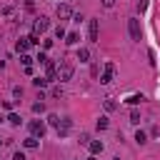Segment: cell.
I'll return each mask as SVG.
<instances>
[{
	"label": "cell",
	"mask_w": 160,
	"mask_h": 160,
	"mask_svg": "<svg viewBox=\"0 0 160 160\" xmlns=\"http://www.w3.org/2000/svg\"><path fill=\"white\" fill-rule=\"evenodd\" d=\"M55 12H58V18H60V20H68V18H72V10H70V5H65V2H62V5H58V10H55Z\"/></svg>",
	"instance_id": "6"
},
{
	"label": "cell",
	"mask_w": 160,
	"mask_h": 160,
	"mask_svg": "<svg viewBox=\"0 0 160 160\" xmlns=\"http://www.w3.org/2000/svg\"><path fill=\"white\" fill-rule=\"evenodd\" d=\"M42 110H45L42 102H35V105H32V112H42Z\"/></svg>",
	"instance_id": "24"
},
{
	"label": "cell",
	"mask_w": 160,
	"mask_h": 160,
	"mask_svg": "<svg viewBox=\"0 0 160 160\" xmlns=\"http://www.w3.org/2000/svg\"><path fill=\"white\" fill-rule=\"evenodd\" d=\"M88 148H90V155H98V152H102V148H105V145H102L100 140H90V142H88Z\"/></svg>",
	"instance_id": "8"
},
{
	"label": "cell",
	"mask_w": 160,
	"mask_h": 160,
	"mask_svg": "<svg viewBox=\"0 0 160 160\" xmlns=\"http://www.w3.org/2000/svg\"><path fill=\"white\" fill-rule=\"evenodd\" d=\"M22 65H25V68H32V58H28V55H22Z\"/></svg>",
	"instance_id": "22"
},
{
	"label": "cell",
	"mask_w": 160,
	"mask_h": 160,
	"mask_svg": "<svg viewBox=\"0 0 160 160\" xmlns=\"http://www.w3.org/2000/svg\"><path fill=\"white\" fill-rule=\"evenodd\" d=\"M78 60H80V62H88V60H90V52H88L85 48H80V50H78Z\"/></svg>",
	"instance_id": "11"
},
{
	"label": "cell",
	"mask_w": 160,
	"mask_h": 160,
	"mask_svg": "<svg viewBox=\"0 0 160 160\" xmlns=\"http://www.w3.org/2000/svg\"><path fill=\"white\" fill-rule=\"evenodd\" d=\"M112 75H115V65H112V62H105V72L100 75V82H102V85L112 82Z\"/></svg>",
	"instance_id": "4"
},
{
	"label": "cell",
	"mask_w": 160,
	"mask_h": 160,
	"mask_svg": "<svg viewBox=\"0 0 160 160\" xmlns=\"http://www.w3.org/2000/svg\"><path fill=\"white\" fill-rule=\"evenodd\" d=\"M105 128H108V118H100L98 120V130H105Z\"/></svg>",
	"instance_id": "21"
},
{
	"label": "cell",
	"mask_w": 160,
	"mask_h": 160,
	"mask_svg": "<svg viewBox=\"0 0 160 160\" xmlns=\"http://www.w3.org/2000/svg\"><path fill=\"white\" fill-rule=\"evenodd\" d=\"M80 142H82V145H88V142H90V135H88V132H82V135H80Z\"/></svg>",
	"instance_id": "25"
},
{
	"label": "cell",
	"mask_w": 160,
	"mask_h": 160,
	"mask_svg": "<svg viewBox=\"0 0 160 160\" xmlns=\"http://www.w3.org/2000/svg\"><path fill=\"white\" fill-rule=\"evenodd\" d=\"M35 60H38V62H40V65H45V62H48V55H45V52H40V55H38V58H35Z\"/></svg>",
	"instance_id": "23"
},
{
	"label": "cell",
	"mask_w": 160,
	"mask_h": 160,
	"mask_svg": "<svg viewBox=\"0 0 160 160\" xmlns=\"http://www.w3.org/2000/svg\"><path fill=\"white\" fill-rule=\"evenodd\" d=\"M88 160H98V158H95V155H90V158H88Z\"/></svg>",
	"instance_id": "30"
},
{
	"label": "cell",
	"mask_w": 160,
	"mask_h": 160,
	"mask_svg": "<svg viewBox=\"0 0 160 160\" xmlns=\"http://www.w3.org/2000/svg\"><path fill=\"white\" fill-rule=\"evenodd\" d=\"M130 122H135V125L140 122V112H138V110H132V112H130Z\"/></svg>",
	"instance_id": "18"
},
{
	"label": "cell",
	"mask_w": 160,
	"mask_h": 160,
	"mask_svg": "<svg viewBox=\"0 0 160 160\" xmlns=\"http://www.w3.org/2000/svg\"><path fill=\"white\" fill-rule=\"evenodd\" d=\"M98 30H100V22H98V20H90V25H88V35H90L92 42L98 40Z\"/></svg>",
	"instance_id": "7"
},
{
	"label": "cell",
	"mask_w": 160,
	"mask_h": 160,
	"mask_svg": "<svg viewBox=\"0 0 160 160\" xmlns=\"http://www.w3.org/2000/svg\"><path fill=\"white\" fill-rule=\"evenodd\" d=\"M48 120H50V125H52V128H58V125H60V118H58V115H50Z\"/></svg>",
	"instance_id": "20"
},
{
	"label": "cell",
	"mask_w": 160,
	"mask_h": 160,
	"mask_svg": "<svg viewBox=\"0 0 160 160\" xmlns=\"http://www.w3.org/2000/svg\"><path fill=\"white\" fill-rule=\"evenodd\" d=\"M102 5H105V8H112V5H115V0H102Z\"/></svg>",
	"instance_id": "28"
},
{
	"label": "cell",
	"mask_w": 160,
	"mask_h": 160,
	"mask_svg": "<svg viewBox=\"0 0 160 160\" xmlns=\"http://www.w3.org/2000/svg\"><path fill=\"white\" fill-rule=\"evenodd\" d=\"M55 38H58V40H60V38H65V28H62V25H58V30H55Z\"/></svg>",
	"instance_id": "19"
},
{
	"label": "cell",
	"mask_w": 160,
	"mask_h": 160,
	"mask_svg": "<svg viewBox=\"0 0 160 160\" xmlns=\"http://www.w3.org/2000/svg\"><path fill=\"white\" fill-rule=\"evenodd\" d=\"M32 82H35V88H45V85H48L50 80H45V78H35Z\"/></svg>",
	"instance_id": "17"
},
{
	"label": "cell",
	"mask_w": 160,
	"mask_h": 160,
	"mask_svg": "<svg viewBox=\"0 0 160 160\" xmlns=\"http://www.w3.org/2000/svg\"><path fill=\"white\" fill-rule=\"evenodd\" d=\"M30 45H32V42H30V38H20V40H18V45H15V48H18V52H22V55H25V50H28V48H30Z\"/></svg>",
	"instance_id": "9"
},
{
	"label": "cell",
	"mask_w": 160,
	"mask_h": 160,
	"mask_svg": "<svg viewBox=\"0 0 160 160\" xmlns=\"http://www.w3.org/2000/svg\"><path fill=\"white\" fill-rule=\"evenodd\" d=\"M30 132H32V138H38V135L42 138V135H45V122H42V120H32V122H30Z\"/></svg>",
	"instance_id": "5"
},
{
	"label": "cell",
	"mask_w": 160,
	"mask_h": 160,
	"mask_svg": "<svg viewBox=\"0 0 160 160\" xmlns=\"http://www.w3.org/2000/svg\"><path fill=\"white\" fill-rule=\"evenodd\" d=\"M65 38H68V40H65L68 45H75V42L80 40V35H78V32H70V35H65Z\"/></svg>",
	"instance_id": "13"
},
{
	"label": "cell",
	"mask_w": 160,
	"mask_h": 160,
	"mask_svg": "<svg viewBox=\"0 0 160 160\" xmlns=\"http://www.w3.org/2000/svg\"><path fill=\"white\" fill-rule=\"evenodd\" d=\"M128 30H130V38H132V40H140L142 32H140V20H138V18H130V20H128Z\"/></svg>",
	"instance_id": "3"
},
{
	"label": "cell",
	"mask_w": 160,
	"mask_h": 160,
	"mask_svg": "<svg viewBox=\"0 0 160 160\" xmlns=\"http://www.w3.org/2000/svg\"><path fill=\"white\" fill-rule=\"evenodd\" d=\"M22 145L25 148H38V138H28V140H22Z\"/></svg>",
	"instance_id": "16"
},
{
	"label": "cell",
	"mask_w": 160,
	"mask_h": 160,
	"mask_svg": "<svg viewBox=\"0 0 160 160\" xmlns=\"http://www.w3.org/2000/svg\"><path fill=\"white\" fill-rule=\"evenodd\" d=\"M72 72H75V68H72V62H70V60H60V65H55V78H58L60 82L70 80V78H72Z\"/></svg>",
	"instance_id": "1"
},
{
	"label": "cell",
	"mask_w": 160,
	"mask_h": 160,
	"mask_svg": "<svg viewBox=\"0 0 160 160\" xmlns=\"http://www.w3.org/2000/svg\"><path fill=\"white\" fill-rule=\"evenodd\" d=\"M48 25H50V22H48V18H42V15L35 20V25H32V35H30V42H32V45L40 42V35L48 30Z\"/></svg>",
	"instance_id": "2"
},
{
	"label": "cell",
	"mask_w": 160,
	"mask_h": 160,
	"mask_svg": "<svg viewBox=\"0 0 160 160\" xmlns=\"http://www.w3.org/2000/svg\"><path fill=\"white\" fill-rule=\"evenodd\" d=\"M52 78H55V65L48 60L45 62V80H52Z\"/></svg>",
	"instance_id": "10"
},
{
	"label": "cell",
	"mask_w": 160,
	"mask_h": 160,
	"mask_svg": "<svg viewBox=\"0 0 160 160\" xmlns=\"http://www.w3.org/2000/svg\"><path fill=\"white\" fill-rule=\"evenodd\" d=\"M8 122H10V125H20V115H18V112H10V115H8Z\"/></svg>",
	"instance_id": "15"
},
{
	"label": "cell",
	"mask_w": 160,
	"mask_h": 160,
	"mask_svg": "<svg viewBox=\"0 0 160 160\" xmlns=\"http://www.w3.org/2000/svg\"><path fill=\"white\" fill-rule=\"evenodd\" d=\"M12 160H25V155H22V152H15V158H12Z\"/></svg>",
	"instance_id": "29"
},
{
	"label": "cell",
	"mask_w": 160,
	"mask_h": 160,
	"mask_svg": "<svg viewBox=\"0 0 160 160\" xmlns=\"http://www.w3.org/2000/svg\"><path fill=\"white\" fill-rule=\"evenodd\" d=\"M135 142H138V145H142V142H148V135H145L142 130H138V132H135Z\"/></svg>",
	"instance_id": "12"
},
{
	"label": "cell",
	"mask_w": 160,
	"mask_h": 160,
	"mask_svg": "<svg viewBox=\"0 0 160 160\" xmlns=\"http://www.w3.org/2000/svg\"><path fill=\"white\" fill-rule=\"evenodd\" d=\"M105 110H115V102L112 100H105Z\"/></svg>",
	"instance_id": "26"
},
{
	"label": "cell",
	"mask_w": 160,
	"mask_h": 160,
	"mask_svg": "<svg viewBox=\"0 0 160 160\" xmlns=\"http://www.w3.org/2000/svg\"><path fill=\"white\" fill-rule=\"evenodd\" d=\"M142 100H145L142 95H130V98H128L125 102H130V105H138V102H142Z\"/></svg>",
	"instance_id": "14"
},
{
	"label": "cell",
	"mask_w": 160,
	"mask_h": 160,
	"mask_svg": "<svg viewBox=\"0 0 160 160\" xmlns=\"http://www.w3.org/2000/svg\"><path fill=\"white\" fill-rule=\"evenodd\" d=\"M145 5H148V0H140V2H138V10L142 12V10H145Z\"/></svg>",
	"instance_id": "27"
}]
</instances>
